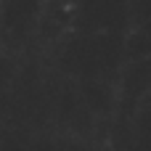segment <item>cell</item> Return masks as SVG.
Wrapping results in <instances>:
<instances>
[]
</instances>
